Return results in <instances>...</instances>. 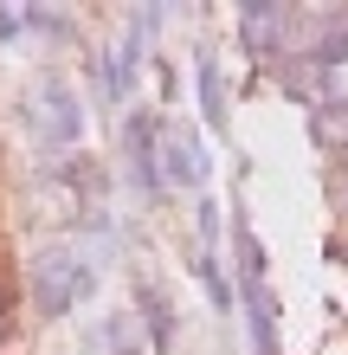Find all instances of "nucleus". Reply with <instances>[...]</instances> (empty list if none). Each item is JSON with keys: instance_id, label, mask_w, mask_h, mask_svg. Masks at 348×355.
<instances>
[{"instance_id": "1", "label": "nucleus", "mask_w": 348, "mask_h": 355, "mask_svg": "<svg viewBox=\"0 0 348 355\" xmlns=\"http://www.w3.org/2000/svg\"><path fill=\"white\" fill-rule=\"evenodd\" d=\"M84 284H91V271L77 259H65V252H46L33 265V304L46 310V317H65V310L84 297Z\"/></svg>"}, {"instance_id": "2", "label": "nucleus", "mask_w": 348, "mask_h": 355, "mask_svg": "<svg viewBox=\"0 0 348 355\" xmlns=\"http://www.w3.org/2000/svg\"><path fill=\"white\" fill-rule=\"evenodd\" d=\"M239 33H245V46H252V58H271V52L284 46V7L252 0V7L239 13Z\"/></svg>"}, {"instance_id": "3", "label": "nucleus", "mask_w": 348, "mask_h": 355, "mask_svg": "<svg viewBox=\"0 0 348 355\" xmlns=\"http://www.w3.org/2000/svg\"><path fill=\"white\" fill-rule=\"evenodd\" d=\"M245 310H252V349L277 355V329H271V297H264V278H245Z\"/></svg>"}, {"instance_id": "4", "label": "nucleus", "mask_w": 348, "mask_h": 355, "mask_svg": "<svg viewBox=\"0 0 348 355\" xmlns=\"http://www.w3.org/2000/svg\"><path fill=\"white\" fill-rule=\"evenodd\" d=\"M200 103H207V123L219 130V123H226V97H219V71H213V52H200Z\"/></svg>"}, {"instance_id": "5", "label": "nucleus", "mask_w": 348, "mask_h": 355, "mask_svg": "<svg viewBox=\"0 0 348 355\" xmlns=\"http://www.w3.org/2000/svg\"><path fill=\"white\" fill-rule=\"evenodd\" d=\"M310 65H316V71H336V65H348V33H322L316 46H310Z\"/></svg>"}, {"instance_id": "6", "label": "nucleus", "mask_w": 348, "mask_h": 355, "mask_svg": "<svg viewBox=\"0 0 348 355\" xmlns=\"http://www.w3.org/2000/svg\"><path fill=\"white\" fill-rule=\"evenodd\" d=\"M200 278H207V291H213V304H219V310H232V284H226V271H219L213 245H207V252H200Z\"/></svg>"}]
</instances>
